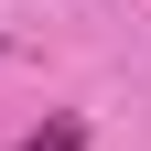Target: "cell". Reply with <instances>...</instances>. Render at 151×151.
<instances>
[{
    "instance_id": "obj_1",
    "label": "cell",
    "mask_w": 151,
    "mask_h": 151,
    "mask_svg": "<svg viewBox=\"0 0 151 151\" xmlns=\"http://www.w3.org/2000/svg\"><path fill=\"white\" fill-rule=\"evenodd\" d=\"M22 151H86V119L65 108V119H43V129H22Z\"/></svg>"
}]
</instances>
